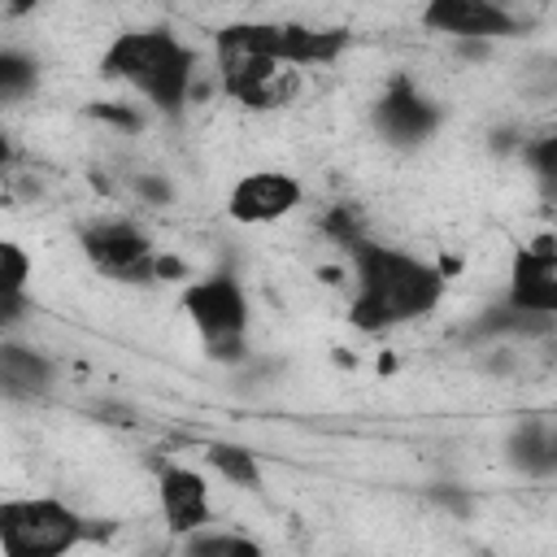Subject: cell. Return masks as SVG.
<instances>
[{
	"label": "cell",
	"mask_w": 557,
	"mask_h": 557,
	"mask_svg": "<svg viewBox=\"0 0 557 557\" xmlns=\"http://www.w3.org/2000/svg\"><path fill=\"white\" fill-rule=\"evenodd\" d=\"M553 474H557V422H553Z\"/></svg>",
	"instance_id": "cell-21"
},
{
	"label": "cell",
	"mask_w": 557,
	"mask_h": 557,
	"mask_svg": "<svg viewBox=\"0 0 557 557\" xmlns=\"http://www.w3.org/2000/svg\"><path fill=\"white\" fill-rule=\"evenodd\" d=\"M200 348L222 361V366H239L248 357V292L231 270L218 274H200L183 287L178 296Z\"/></svg>",
	"instance_id": "cell-4"
},
{
	"label": "cell",
	"mask_w": 557,
	"mask_h": 557,
	"mask_svg": "<svg viewBox=\"0 0 557 557\" xmlns=\"http://www.w3.org/2000/svg\"><path fill=\"white\" fill-rule=\"evenodd\" d=\"M505 305L522 313L557 318V239L540 235L531 244H518L505 274Z\"/></svg>",
	"instance_id": "cell-11"
},
{
	"label": "cell",
	"mask_w": 557,
	"mask_h": 557,
	"mask_svg": "<svg viewBox=\"0 0 557 557\" xmlns=\"http://www.w3.org/2000/svg\"><path fill=\"white\" fill-rule=\"evenodd\" d=\"M157 509H161V522L170 527V535H178V540L209 527L213 522V487H209L205 470L165 461L157 470Z\"/></svg>",
	"instance_id": "cell-12"
},
{
	"label": "cell",
	"mask_w": 557,
	"mask_h": 557,
	"mask_svg": "<svg viewBox=\"0 0 557 557\" xmlns=\"http://www.w3.org/2000/svg\"><path fill=\"white\" fill-rule=\"evenodd\" d=\"M505 453L522 474L548 479L553 474V422H535V418L518 422L505 440Z\"/></svg>",
	"instance_id": "cell-16"
},
{
	"label": "cell",
	"mask_w": 557,
	"mask_h": 557,
	"mask_svg": "<svg viewBox=\"0 0 557 557\" xmlns=\"http://www.w3.org/2000/svg\"><path fill=\"white\" fill-rule=\"evenodd\" d=\"M200 57L174 26H126L100 52V74L131 87L157 113L178 117L191 100Z\"/></svg>",
	"instance_id": "cell-2"
},
{
	"label": "cell",
	"mask_w": 557,
	"mask_h": 557,
	"mask_svg": "<svg viewBox=\"0 0 557 557\" xmlns=\"http://www.w3.org/2000/svg\"><path fill=\"white\" fill-rule=\"evenodd\" d=\"M213 48L252 52L278 65L313 70V65H335L352 48V35L344 26H309L296 17H235L213 30Z\"/></svg>",
	"instance_id": "cell-3"
},
{
	"label": "cell",
	"mask_w": 557,
	"mask_h": 557,
	"mask_svg": "<svg viewBox=\"0 0 557 557\" xmlns=\"http://www.w3.org/2000/svg\"><path fill=\"white\" fill-rule=\"evenodd\" d=\"M218 57V87L226 100L265 113L278 109L296 96L300 87V70L296 65H278L270 57H252V52H231V48H213Z\"/></svg>",
	"instance_id": "cell-7"
},
{
	"label": "cell",
	"mask_w": 557,
	"mask_h": 557,
	"mask_svg": "<svg viewBox=\"0 0 557 557\" xmlns=\"http://www.w3.org/2000/svg\"><path fill=\"white\" fill-rule=\"evenodd\" d=\"M422 26L457 44H496V39H518L527 30L522 13H513L500 0H426Z\"/></svg>",
	"instance_id": "cell-9"
},
{
	"label": "cell",
	"mask_w": 557,
	"mask_h": 557,
	"mask_svg": "<svg viewBox=\"0 0 557 557\" xmlns=\"http://www.w3.org/2000/svg\"><path fill=\"white\" fill-rule=\"evenodd\" d=\"M205 466L226 479L231 487H244V492H261L265 487V470H261V457L239 444V440H209L205 444Z\"/></svg>",
	"instance_id": "cell-15"
},
{
	"label": "cell",
	"mask_w": 557,
	"mask_h": 557,
	"mask_svg": "<svg viewBox=\"0 0 557 557\" xmlns=\"http://www.w3.org/2000/svg\"><path fill=\"white\" fill-rule=\"evenodd\" d=\"M352 292H348V322L361 335H387L409 322L431 318L448 296V274L396 244H383L374 235H352L344 244Z\"/></svg>",
	"instance_id": "cell-1"
},
{
	"label": "cell",
	"mask_w": 557,
	"mask_h": 557,
	"mask_svg": "<svg viewBox=\"0 0 557 557\" xmlns=\"http://www.w3.org/2000/svg\"><path fill=\"white\" fill-rule=\"evenodd\" d=\"M135 191H139L144 200H152V205H165V200L174 196V191H170L165 183H157V178H139V183H135Z\"/></svg>",
	"instance_id": "cell-19"
},
{
	"label": "cell",
	"mask_w": 557,
	"mask_h": 557,
	"mask_svg": "<svg viewBox=\"0 0 557 557\" xmlns=\"http://www.w3.org/2000/svg\"><path fill=\"white\" fill-rule=\"evenodd\" d=\"M87 540V518L57 496H4L0 500V553L4 557H61Z\"/></svg>",
	"instance_id": "cell-5"
},
{
	"label": "cell",
	"mask_w": 557,
	"mask_h": 557,
	"mask_svg": "<svg viewBox=\"0 0 557 557\" xmlns=\"http://www.w3.org/2000/svg\"><path fill=\"white\" fill-rule=\"evenodd\" d=\"M35 4H44V0H4V13H9V17H22V13H30Z\"/></svg>",
	"instance_id": "cell-20"
},
{
	"label": "cell",
	"mask_w": 557,
	"mask_h": 557,
	"mask_svg": "<svg viewBox=\"0 0 557 557\" xmlns=\"http://www.w3.org/2000/svg\"><path fill=\"white\" fill-rule=\"evenodd\" d=\"M305 200V187L287 170H248L226 191V218L239 226H270L296 213Z\"/></svg>",
	"instance_id": "cell-10"
},
{
	"label": "cell",
	"mask_w": 557,
	"mask_h": 557,
	"mask_svg": "<svg viewBox=\"0 0 557 557\" xmlns=\"http://www.w3.org/2000/svg\"><path fill=\"white\" fill-rule=\"evenodd\" d=\"M444 126V109L435 96H426L409 74H396L383 96L374 100V131L392 148H422Z\"/></svg>",
	"instance_id": "cell-8"
},
{
	"label": "cell",
	"mask_w": 557,
	"mask_h": 557,
	"mask_svg": "<svg viewBox=\"0 0 557 557\" xmlns=\"http://www.w3.org/2000/svg\"><path fill=\"white\" fill-rule=\"evenodd\" d=\"M78 252L87 265L113 283H152L161 278V252L152 235L131 218H91L78 226Z\"/></svg>",
	"instance_id": "cell-6"
},
{
	"label": "cell",
	"mask_w": 557,
	"mask_h": 557,
	"mask_svg": "<svg viewBox=\"0 0 557 557\" xmlns=\"http://www.w3.org/2000/svg\"><path fill=\"white\" fill-rule=\"evenodd\" d=\"M187 553L196 557H261V540L244 535V531H218V527H200L183 540Z\"/></svg>",
	"instance_id": "cell-17"
},
{
	"label": "cell",
	"mask_w": 557,
	"mask_h": 557,
	"mask_svg": "<svg viewBox=\"0 0 557 557\" xmlns=\"http://www.w3.org/2000/svg\"><path fill=\"white\" fill-rule=\"evenodd\" d=\"M39 87V61L22 48H4L0 52V100L17 104Z\"/></svg>",
	"instance_id": "cell-18"
},
{
	"label": "cell",
	"mask_w": 557,
	"mask_h": 557,
	"mask_svg": "<svg viewBox=\"0 0 557 557\" xmlns=\"http://www.w3.org/2000/svg\"><path fill=\"white\" fill-rule=\"evenodd\" d=\"M30 278H35V257H30L17 239H4V244H0V322H4L9 331L22 322Z\"/></svg>",
	"instance_id": "cell-14"
},
{
	"label": "cell",
	"mask_w": 557,
	"mask_h": 557,
	"mask_svg": "<svg viewBox=\"0 0 557 557\" xmlns=\"http://www.w3.org/2000/svg\"><path fill=\"white\" fill-rule=\"evenodd\" d=\"M0 387L9 400H44L57 387V361L22 339H4L0 344Z\"/></svg>",
	"instance_id": "cell-13"
}]
</instances>
